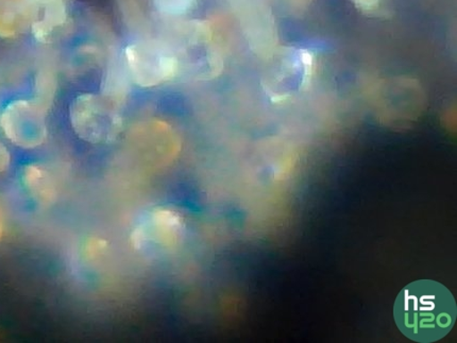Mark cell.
<instances>
[{
    "label": "cell",
    "instance_id": "5",
    "mask_svg": "<svg viewBox=\"0 0 457 343\" xmlns=\"http://www.w3.org/2000/svg\"><path fill=\"white\" fill-rule=\"evenodd\" d=\"M23 180L28 191L38 200L46 202L52 197L48 176L37 165H29L24 170Z\"/></svg>",
    "mask_w": 457,
    "mask_h": 343
},
{
    "label": "cell",
    "instance_id": "6",
    "mask_svg": "<svg viewBox=\"0 0 457 343\" xmlns=\"http://www.w3.org/2000/svg\"><path fill=\"white\" fill-rule=\"evenodd\" d=\"M192 3L193 0H155L158 7L167 13H182Z\"/></svg>",
    "mask_w": 457,
    "mask_h": 343
},
{
    "label": "cell",
    "instance_id": "1",
    "mask_svg": "<svg viewBox=\"0 0 457 343\" xmlns=\"http://www.w3.org/2000/svg\"><path fill=\"white\" fill-rule=\"evenodd\" d=\"M394 314L395 323L408 339L433 342L453 330L456 306L453 296L444 285L418 281L399 293Z\"/></svg>",
    "mask_w": 457,
    "mask_h": 343
},
{
    "label": "cell",
    "instance_id": "8",
    "mask_svg": "<svg viewBox=\"0 0 457 343\" xmlns=\"http://www.w3.org/2000/svg\"><path fill=\"white\" fill-rule=\"evenodd\" d=\"M3 234V220H2V212H0V237Z\"/></svg>",
    "mask_w": 457,
    "mask_h": 343
},
{
    "label": "cell",
    "instance_id": "3",
    "mask_svg": "<svg viewBox=\"0 0 457 343\" xmlns=\"http://www.w3.org/2000/svg\"><path fill=\"white\" fill-rule=\"evenodd\" d=\"M0 124L9 140L23 148L40 145L46 136L40 110L27 102L11 103L4 110Z\"/></svg>",
    "mask_w": 457,
    "mask_h": 343
},
{
    "label": "cell",
    "instance_id": "7",
    "mask_svg": "<svg viewBox=\"0 0 457 343\" xmlns=\"http://www.w3.org/2000/svg\"><path fill=\"white\" fill-rule=\"evenodd\" d=\"M10 164V153L7 149L0 145V173L8 168Z\"/></svg>",
    "mask_w": 457,
    "mask_h": 343
},
{
    "label": "cell",
    "instance_id": "2",
    "mask_svg": "<svg viewBox=\"0 0 457 343\" xmlns=\"http://www.w3.org/2000/svg\"><path fill=\"white\" fill-rule=\"evenodd\" d=\"M126 59L136 81L145 86L169 80L177 69V60L154 44H136L128 47Z\"/></svg>",
    "mask_w": 457,
    "mask_h": 343
},
{
    "label": "cell",
    "instance_id": "4",
    "mask_svg": "<svg viewBox=\"0 0 457 343\" xmlns=\"http://www.w3.org/2000/svg\"><path fill=\"white\" fill-rule=\"evenodd\" d=\"M71 120L79 135L91 142H100L113 135L117 128L115 116L96 97L82 96L71 110Z\"/></svg>",
    "mask_w": 457,
    "mask_h": 343
}]
</instances>
